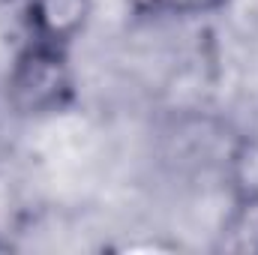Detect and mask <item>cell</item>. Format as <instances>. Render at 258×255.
I'll return each instance as SVG.
<instances>
[{"instance_id": "3", "label": "cell", "mask_w": 258, "mask_h": 255, "mask_svg": "<svg viewBox=\"0 0 258 255\" xmlns=\"http://www.w3.org/2000/svg\"><path fill=\"white\" fill-rule=\"evenodd\" d=\"M222 246L234 252H258V192L243 189L222 225Z\"/></svg>"}, {"instance_id": "2", "label": "cell", "mask_w": 258, "mask_h": 255, "mask_svg": "<svg viewBox=\"0 0 258 255\" xmlns=\"http://www.w3.org/2000/svg\"><path fill=\"white\" fill-rule=\"evenodd\" d=\"M93 15V0H24L21 21L33 42L72 48V42L87 30Z\"/></svg>"}, {"instance_id": "4", "label": "cell", "mask_w": 258, "mask_h": 255, "mask_svg": "<svg viewBox=\"0 0 258 255\" xmlns=\"http://www.w3.org/2000/svg\"><path fill=\"white\" fill-rule=\"evenodd\" d=\"M228 0H126L129 12L141 21H183L213 15Z\"/></svg>"}, {"instance_id": "1", "label": "cell", "mask_w": 258, "mask_h": 255, "mask_svg": "<svg viewBox=\"0 0 258 255\" xmlns=\"http://www.w3.org/2000/svg\"><path fill=\"white\" fill-rule=\"evenodd\" d=\"M6 102L18 117H54L78 99L69 48L27 39L6 72Z\"/></svg>"}]
</instances>
